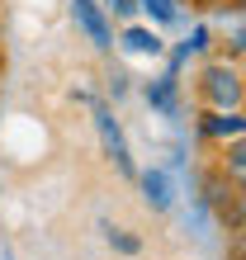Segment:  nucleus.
Wrapping results in <instances>:
<instances>
[{
    "instance_id": "nucleus-8",
    "label": "nucleus",
    "mask_w": 246,
    "mask_h": 260,
    "mask_svg": "<svg viewBox=\"0 0 246 260\" xmlns=\"http://www.w3.org/2000/svg\"><path fill=\"white\" fill-rule=\"evenodd\" d=\"M123 48L137 52V57H161L166 52V43L157 28H142V24H133V28H123Z\"/></svg>"
},
{
    "instance_id": "nucleus-7",
    "label": "nucleus",
    "mask_w": 246,
    "mask_h": 260,
    "mask_svg": "<svg viewBox=\"0 0 246 260\" xmlns=\"http://www.w3.org/2000/svg\"><path fill=\"white\" fill-rule=\"evenodd\" d=\"M147 104L161 109V114H175L180 109V71H166L161 81H151L147 85Z\"/></svg>"
},
{
    "instance_id": "nucleus-1",
    "label": "nucleus",
    "mask_w": 246,
    "mask_h": 260,
    "mask_svg": "<svg viewBox=\"0 0 246 260\" xmlns=\"http://www.w3.org/2000/svg\"><path fill=\"white\" fill-rule=\"evenodd\" d=\"M194 95L204 109H241V100H246L241 67L237 62H204L199 81H194Z\"/></svg>"
},
{
    "instance_id": "nucleus-4",
    "label": "nucleus",
    "mask_w": 246,
    "mask_h": 260,
    "mask_svg": "<svg viewBox=\"0 0 246 260\" xmlns=\"http://www.w3.org/2000/svg\"><path fill=\"white\" fill-rule=\"evenodd\" d=\"M95 128H100V142H104V156H109L123 175H137L133 171V156H128V142H123V128H118V118L109 114V104H95Z\"/></svg>"
},
{
    "instance_id": "nucleus-12",
    "label": "nucleus",
    "mask_w": 246,
    "mask_h": 260,
    "mask_svg": "<svg viewBox=\"0 0 246 260\" xmlns=\"http://www.w3.org/2000/svg\"><path fill=\"white\" fill-rule=\"evenodd\" d=\"M114 14H118V19H133V14H137V0H114V5H109Z\"/></svg>"
},
{
    "instance_id": "nucleus-3",
    "label": "nucleus",
    "mask_w": 246,
    "mask_h": 260,
    "mask_svg": "<svg viewBox=\"0 0 246 260\" xmlns=\"http://www.w3.org/2000/svg\"><path fill=\"white\" fill-rule=\"evenodd\" d=\"M71 19L76 28L95 43V52H109L114 48V28H109V14H104L100 0H71Z\"/></svg>"
},
{
    "instance_id": "nucleus-6",
    "label": "nucleus",
    "mask_w": 246,
    "mask_h": 260,
    "mask_svg": "<svg viewBox=\"0 0 246 260\" xmlns=\"http://www.w3.org/2000/svg\"><path fill=\"white\" fill-rule=\"evenodd\" d=\"M133 180H137V189H142V199H147L151 213H171L175 208V185H171L166 171H142V175H133Z\"/></svg>"
},
{
    "instance_id": "nucleus-13",
    "label": "nucleus",
    "mask_w": 246,
    "mask_h": 260,
    "mask_svg": "<svg viewBox=\"0 0 246 260\" xmlns=\"http://www.w3.org/2000/svg\"><path fill=\"white\" fill-rule=\"evenodd\" d=\"M109 85H114V100H118L123 90H128V76H123V71H114V81H109Z\"/></svg>"
},
{
    "instance_id": "nucleus-5",
    "label": "nucleus",
    "mask_w": 246,
    "mask_h": 260,
    "mask_svg": "<svg viewBox=\"0 0 246 260\" xmlns=\"http://www.w3.org/2000/svg\"><path fill=\"white\" fill-rule=\"evenodd\" d=\"M199 133H204L208 142H232V137L246 133V118H241V109H204Z\"/></svg>"
},
{
    "instance_id": "nucleus-14",
    "label": "nucleus",
    "mask_w": 246,
    "mask_h": 260,
    "mask_svg": "<svg viewBox=\"0 0 246 260\" xmlns=\"http://www.w3.org/2000/svg\"><path fill=\"white\" fill-rule=\"evenodd\" d=\"M0 81H5V52H0Z\"/></svg>"
},
{
    "instance_id": "nucleus-10",
    "label": "nucleus",
    "mask_w": 246,
    "mask_h": 260,
    "mask_svg": "<svg viewBox=\"0 0 246 260\" xmlns=\"http://www.w3.org/2000/svg\"><path fill=\"white\" fill-rule=\"evenodd\" d=\"M137 10H147L157 24H175L180 19V0H137Z\"/></svg>"
},
{
    "instance_id": "nucleus-11",
    "label": "nucleus",
    "mask_w": 246,
    "mask_h": 260,
    "mask_svg": "<svg viewBox=\"0 0 246 260\" xmlns=\"http://www.w3.org/2000/svg\"><path fill=\"white\" fill-rule=\"evenodd\" d=\"M104 237H109V246H114V251H123V255H137V251H142V241L128 237V232H118V227H104Z\"/></svg>"
},
{
    "instance_id": "nucleus-15",
    "label": "nucleus",
    "mask_w": 246,
    "mask_h": 260,
    "mask_svg": "<svg viewBox=\"0 0 246 260\" xmlns=\"http://www.w3.org/2000/svg\"><path fill=\"white\" fill-rule=\"evenodd\" d=\"M0 28H5V0H0Z\"/></svg>"
},
{
    "instance_id": "nucleus-9",
    "label": "nucleus",
    "mask_w": 246,
    "mask_h": 260,
    "mask_svg": "<svg viewBox=\"0 0 246 260\" xmlns=\"http://www.w3.org/2000/svg\"><path fill=\"white\" fill-rule=\"evenodd\" d=\"M223 147H227L223 175H227V180H237V185H241V175H246V147H241V137H232V142H223Z\"/></svg>"
},
{
    "instance_id": "nucleus-2",
    "label": "nucleus",
    "mask_w": 246,
    "mask_h": 260,
    "mask_svg": "<svg viewBox=\"0 0 246 260\" xmlns=\"http://www.w3.org/2000/svg\"><path fill=\"white\" fill-rule=\"evenodd\" d=\"M204 204L218 213L232 232H241V185L237 180H227L223 171H208L204 175Z\"/></svg>"
}]
</instances>
